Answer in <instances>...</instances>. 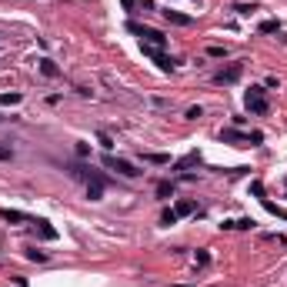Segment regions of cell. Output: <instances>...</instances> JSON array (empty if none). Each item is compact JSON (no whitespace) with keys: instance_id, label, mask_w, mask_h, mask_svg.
<instances>
[{"instance_id":"cell-24","label":"cell","mask_w":287,"mask_h":287,"mask_svg":"<svg viewBox=\"0 0 287 287\" xmlns=\"http://www.w3.org/2000/svg\"><path fill=\"white\" fill-rule=\"evenodd\" d=\"M207 54H210V57H224V54H227V47H217V43H214V47H207Z\"/></svg>"},{"instance_id":"cell-5","label":"cell","mask_w":287,"mask_h":287,"mask_svg":"<svg viewBox=\"0 0 287 287\" xmlns=\"http://www.w3.org/2000/svg\"><path fill=\"white\" fill-rule=\"evenodd\" d=\"M140 47H144V57H151V60H154L161 70H174V60H170V57H164L157 47H147V43H140Z\"/></svg>"},{"instance_id":"cell-15","label":"cell","mask_w":287,"mask_h":287,"mask_svg":"<svg viewBox=\"0 0 287 287\" xmlns=\"http://www.w3.org/2000/svg\"><path fill=\"white\" fill-rule=\"evenodd\" d=\"M20 104V94H0V107H14Z\"/></svg>"},{"instance_id":"cell-14","label":"cell","mask_w":287,"mask_h":287,"mask_svg":"<svg viewBox=\"0 0 287 287\" xmlns=\"http://www.w3.org/2000/svg\"><path fill=\"white\" fill-rule=\"evenodd\" d=\"M37 224H41V227H37V231H41V237H47V241H54V237H57V231L47 224V220H37Z\"/></svg>"},{"instance_id":"cell-1","label":"cell","mask_w":287,"mask_h":287,"mask_svg":"<svg viewBox=\"0 0 287 287\" xmlns=\"http://www.w3.org/2000/svg\"><path fill=\"white\" fill-rule=\"evenodd\" d=\"M127 30H130V34H137V37H140V43H147V47H157V50H161V47H167V37L161 34V30H151V27H144V24H134V20L127 24Z\"/></svg>"},{"instance_id":"cell-27","label":"cell","mask_w":287,"mask_h":287,"mask_svg":"<svg viewBox=\"0 0 287 287\" xmlns=\"http://www.w3.org/2000/svg\"><path fill=\"white\" fill-rule=\"evenodd\" d=\"M123 7H127V10H130V7H140V0H121Z\"/></svg>"},{"instance_id":"cell-20","label":"cell","mask_w":287,"mask_h":287,"mask_svg":"<svg viewBox=\"0 0 287 287\" xmlns=\"http://www.w3.org/2000/svg\"><path fill=\"white\" fill-rule=\"evenodd\" d=\"M234 10H237V14H254L257 3H234Z\"/></svg>"},{"instance_id":"cell-12","label":"cell","mask_w":287,"mask_h":287,"mask_svg":"<svg viewBox=\"0 0 287 287\" xmlns=\"http://www.w3.org/2000/svg\"><path fill=\"white\" fill-rule=\"evenodd\" d=\"M174 210H177V217H187V214H194V210H197V204H194V201H177V207H174Z\"/></svg>"},{"instance_id":"cell-11","label":"cell","mask_w":287,"mask_h":287,"mask_svg":"<svg viewBox=\"0 0 287 287\" xmlns=\"http://www.w3.org/2000/svg\"><path fill=\"white\" fill-rule=\"evenodd\" d=\"M41 74H43V77H57V74H60V67H57L54 60H47V57H43V60H41Z\"/></svg>"},{"instance_id":"cell-2","label":"cell","mask_w":287,"mask_h":287,"mask_svg":"<svg viewBox=\"0 0 287 287\" xmlns=\"http://www.w3.org/2000/svg\"><path fill=\"white\" fill-rule=\"evenodd\" d=\"M244 104H247V110H250V114H257V117H264V114L271 110L267 97H264V87H250L247 97H244Z\"/></svg>"},{"instance_id":"cell-28","label":"cell","mask_w":287,"mask_h":287,"mask_svg":"<svg viewBox=\"0 0 287 287\" xmlns=\"http://www.w3.org/2000/svg\"><path fill=\"white\" fill-rule=\"evenodd\" d=\"M7 157H10V151H7V147H0V161H7Z\"/></svg>"},{"instance_id":"cell-3","label":"cell","mask_w":287,"mask_h":287,"mask_svg":"<svg viewBox=\"0 0 287 287\" xmlns=\"http://www.w3.org/2000/svg\"><path fill=\"white\" fill-rule=\"evenodd\" d=\"M220 140L224 144H234V147H250V144H260L264 137L260 134H241V130H220Z\"/></svg>"},{"instance_id":"cell-7","label":"cell","mask_w":287,"mask_h":287,"mask_svg":"<svg viewBox=\"0 0 287 287\" xmlns=\"http://www.w3.org/2000/svg\"><path fill=\"white\" fill-rule=\"evenodd\" d=\"M0 217L10 220V224H27V220H30L24 210H10V207H0Z\"/></svg>"},{"instance_id":"cell-25","label":"cell","mask_w":287,"mask_h":287,"mask_svg":"<svg viewBox=\"0 0 287 287\" xmlns=\"http://www.w3.org/2000/svg\"><path fill=\"white\" fill-rule=\"evenodd\" d=\"M250 194H254V197H264V184L254 180V184H250Z\"/></svg>"},{"instance_id":"cell-21","label":"cell","mask_w":287,"mask_h":287,"mask_svg":"<svg viewBox=\"0 0 287 287\" xmlns=\"http://www.w3.org/2000/svg\"><path fill=\"white\" fill-rule=\"evenodd\" d=\"M184 117H187V121H197V117H204V110H201V107H187Z\"/></svg>"},{"instance_id":"cell-22","label":"cell","mask_w":287,"mask_h":287,"mask_svg":"<svg viewBox=\"0 0 287 287\" xmlns=\"http://www.w3.org/2000/svg\"><path fill=\"white\" fill-rule=\"evenodd\" d=\"M27 257H30V260H47V254H43V250H37V247H30Z\"/></svg>"},{"instance_id":"cell-4","label":"cell","mask_w":287,"mask_h":287,"mask_svg":"<svg viewBox=\"0 0 287 287\" xmlns=\"http://www.w3.org/2000/svg\"><path fill=\"white\" fill-rule=\"evenodd\" d=\"M104 164H107L110 170H117L121 177H140V167L130 164V161H123V157H114V154H107V157H104Z\"/></svg>"},{"instance_id":"cell-10","label":"cell","mask_w":287,"mask_h":287,"mask_svg":"<svg viewBox=\"0 0 287 287\" xmlns=\"http://www.w3.org/2000/svg\"><path fill=\"white\" fill-rule=\"evenodd\" d=\"M260 204L267 207V210H271L274 217H281V220H287V210H284V207H277V204H274V201H267V197H260Z\"/></svg>"},{"instance_id":"cell-9","label":"cell","mask_w":287,"mask_h":287,"mask_svg":"<svg viewBox=\"0 0 287 287\" xmlns=\"http://www.w3.org/2000/svg\"><path fill=\"white\" fill-rule=\"evenodd\" d=\"M194 164H201V154H197V151L187 154V157H180L177 164H174V170H187V167H194Z\"/></svg>"},{"instance_id":"cell-6","label":"cell","mask_w":287,"mask_h":287,"mask_svg":"<svg viewBox=\"0 0 287 287\" xmlns=\"http://www.w3.org/2000/svg\"><path fill=\"white\" fill-rule=\"evenodd\" d=\"M241 74H244V64H231L227 70H220V74L214 77V81H217V83H234L237 77H241Z\"/></svg>"},{"instance_id":"cell-8","label":"cell","mask_w":287,"mask_h":287,"mask_svg":"<svg viewBox=\"0 0 287 287\" xmlns=\"http://www.w3.org/2000/svg\"><path fill=\"white\" fill-rule=\"evenodd\" d=\"M164 17L170 20V24H177V27H191V24H194V17H187V14H177V10H164Z\"/></svg>"},{"instance_id":"cell-23","label":"cell","mask_w":287,"mask_h":287,"mask_svg":"<svg viewBox=\"0 0 287 287\" xmlns=\"http://www.w3.org/2000/svg\"><path fill=\"white\" fill-rule=\"evenodd\" d=\"M234 227H241V231H250V227H254V220H250V217H244V220H234Z\"/></svg>"},{"instance_id":"cell-13","label":"cell","mask_w":287,"mask_h":287,"mask_svg":"<svg viewBox=\"0 0 287 287\" xmlns=\"http://www.w3.org/2000/svg\"><path fill=\"white\" fill-rule=\"evenodd\" d=\"M144 161H147V164H170V157H167V154H144Z\"/></svg>"},{"instance_id":"cell-16","label":"cell","mask_w":287,"mask_h":287,"mask_svg":"<svg viewBox=\"0 0 287 287\" xmlns=\"http://www.w3.org/2000/svg\"><path fill=\"white\" fill-rule=\"evenodd\" d=\"M87 197H90V201H100V197H104V187H100V184H87Z\"/></svg>"},{"instance_id":"cell-19","label":"cell","mask_w":287,"mask_h":287,"mask_svg":"<svg viewBox=\"0 0 287 287\" xmlns=\"http://www.w3.org/2000/svg\"><path fill=\"white\" fill-rule=\"evenodd\" d=\"M274 30H281L277 20H264V24H260V34H274Z\"/></svg>"},{"instance_id":"cell-17","label":"cell","mask_w":287,"mask_h":287,"mask_svg":"<svg viewBox=\"0 0 287 287\" xmlns=\"http://www.w3.org/2000/svg\"><path fill=\"white\" fill-rule=\"evenodd\" d=\"M157 194H161V197H174V184H170V180H161V184H157Z\"/></svg>"},{"instance_id":"cell-18","label":"cell","mask_w":287,"mask_h":287,"mask_svg":"<svg viewBox=\"0 0 287 287\" xmlns=\"http://www.w3.org/2000/svg\"><path fill=\"white\" fill-rule=\"evenodd\" d=\"M161 224H167V227L177 224V210H164V214H161Z\"/></svg>"},{"instance_id":"cell-26","label":"cell","mask_w":287,"mask_h":287,"mask_svg":"<svg viewBox=\"0 0 287 287\" xmlns=\"http://www.w3.org/2000/svg\"><path fill=\"white\" fill-rule=\"evenodd\" d=\"M197 264L207 267V264H210V254H207V250H197Z\"/></svg>"}]
</instances>
